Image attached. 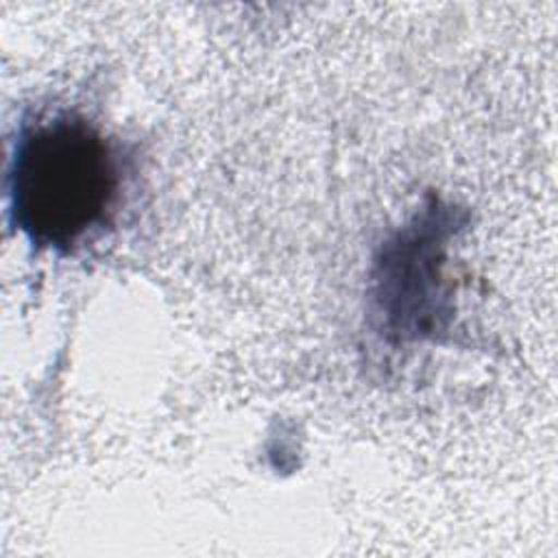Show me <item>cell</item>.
<instances>
[{"mask_svg":"<svg viewBox=\"0 0 558 558\" xmlns=\"http://www.w3.org/2000/svg\"><path fill=\"white\" fill-rule=\"evenodd\" d=\"M122 190V153L85 116L57 111L20 124L7 168V211L35 248L74 253L111 227Z\"/></svg>","mask_w":558,"mask_h":558,"instance_id":"1","label":"cell"},{"mask_svg":"<svg viewBox=\"0 0 558 558\" xmlns=\"http://www.w3.org/2000/svg\"><path fill=\"white\" fill-rule=\"evenodd\" d=\"M425 211L416 222L381 246L375 264V305L386 331L397 338L432 336L440 320V257L449 229Z\"/></svg>","mask_w":558,"mask_h":558,"instance_id":"2","label":"cell"}]
</instances>
